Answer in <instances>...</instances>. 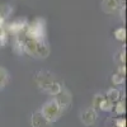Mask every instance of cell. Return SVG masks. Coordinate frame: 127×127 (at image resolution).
<instances>
[{"instance_id":"23","label":"cell","mask_w":127,"mask_h":127,"mask_svg":"<svg viewBox=\"0 0 127 127\" xmlns=\"http://www.w3.org/2000/svg\"><path fill=\"white\" fill-rule=\"evenodd\" d=\"M117 74L125 76V74H126V67H125V65H118V67H117Z\"/></svg>"},{"instance_id":"3","label":"cell","mask_w":127,"mask_h":127,"mask_svg":"<svg viewBox=\"0 0 127 127\" xmlns=\"http://www.w3.org/2000/svg\"><path fill=\"white\" fill-rule=\"evenodd\" d=\"M27 26H28L27 20L20 18V19H17V20H14V22H12V23H9V24L6 26L5 31L8 32V33L18 37V36L24 34V32H26V29H27Z\"/></svg>"},{"instance_id":"2","label":"cell","mask_w":127,"mask_h":127,"mask_svg":"<svg viewBox=\"0 0 127 127\" xmlns=\"http://www.w3.org/2000/svg\"><path fill=\"white\" fill-rule=\"evenodd\" d=\"M62 109L59 107V104L56 103L55 99H51L48 102H46L43 105H42V109L41 113L43 114V117L51 123V122H56L60 116H61Z\"/></svg>"},{"instance_id":"13","label":"cell","mask_w":127,"mask_h":127,"mask_svg":"<svg viewBox=\"0 0 127 127\" xmlns=\"http://www.w3.org/2000/svg\"><path fill=\"white\" fill-rule=\"evenodd\" d=\"M113 107H114V103H112L108 99L103 98V100L99 103V107L98 108L100 111H103V112H112L113 111Z\"/></svg>"},{"instance_id":"19","label":"cell","mask_w":127,"mask_h":127,"mask_svg":"<svg viewBox=\"0 0 127 127\" xmlns=\"http://www.w3.org/2000/svg\"><path fill=\"white\" fill-rule=\"evenodd\" d=\"M112 83L114 84V85H122V84L125 83V76L120 75V74H113L112 75Z\"/></svg>"},{"instance_id":"18","label":"cell","mask_w":127,"mask_h":127,"mask_svg":"<svg viewBox=\"0 0 127 127\" xmlns=\"http://www.w3.org/2000/svg\"><path fill=\"white\" fill-rule=\"evenodd\" d=\"M114 37L116 39H118V41H125L126 39V29L123 27H120L114 31Z\"/></svg>"},{"instance_id":"15","label":"cell","mask_w":127,"mask_h":127,"mask_svg":"<svg viewBox=\"0 0 127 127\" xmlns=\"http://www.w3.org/2000/svg\"><path fill=\"white\" fill-rule=\"evenodd\" d=\"M9 80V75H8V71L4 67H0V88H4Z\"/></svg>"},{"instance_id":"21","label":"cell","mask_w":127,"mask_h":127,"mask_svg":"<svg viewBox=\"0 0 127 127\" xmlns=\"http://www.w3.org/2000/svg\"><path fill=\"white\" fill-rule=\"evenodd\" d=\"M103 95L102 94H95L94 95V98H93V108L95 109V108H98L99 107V103L103 100Z\"/></svg>"},{"instance_id":"9","label":"cell","mask_w":127,"mask_h":127,"mask_svg":"<svg viewBox=\"0 0 127 127\" xmlns=\"http://www.w3.org/2000/svg\"><path fill=\"white\" fill-rule=\"evenodd\" d=\"M50 55V46L45 39H39L37 43V50H36V57L46 59Z\"/></svg>"},{"instance_id":"4","label":"cell","mask_w":127,"mask_h":127,"mask_svg":"<svg viewBox=\"0 0 127 127\" xmlns=\"http://www.w3.org/2000/svg\"><path fill=\"white\" fill-rule=\"evenodd\" d=\"M61 109H66L71 104V94L67 89H61V92L54 98Z\"/></svg>"},{"instance_id":"8","label":"cell","mask_w":127,"mask_h":127,"mask_svg":"<svg viewBox=\"0 0 127 127\" xmlns=\"http://www.w3.org/2000/svg\"><path fill=\"white\" fill-rule=\"evenodd\" d=\"M31 125H32V127H48L50 122L43 117V114L41 113V111H38V112H34L32 114Z\"/></svg>"},{"instance_id":"12","label":"cell","mask_w":127,"mask_h":127,"mask_svg":"<svg viewBox=\"0 0 127 127\" xmlns=\"http://www.w3.org/2000/svg\"><path fill=\"white\" fill-rule=\"evenodd\" d=\"M105 99H108L109 102L112 103H116V102H118L121 99V93L118 89H116V88H111L107 90V94H105Z\"/></svg>"},{"instance_id":"25","label":"cell","mask_w":127,"mask_h":127,"mask_svg":"<svg viewBox=\"0 0 127 127\" xmlns=\"http://www.w3.org/2000/svg\"><path fill=\"white\" fill-rule=\"evenodd\" d=\"M3 29H4V28H0V32H1V31H3Z\"/></svg>"},{"instance_id":"10","label":"cell","mask_w":127,"mask_h":127,"mask_svg":"<svg viewBox=\"0 0 127 127\" xmlns=\"http://www.w3.org/2000/svg\"><path fill=\"white\" fill-rule=\"evenodd\" d=\"M43 89V92H46L47 94H50V95H54V97H56V95L61 92V89H62V87L60 85V84L57 83V81H52V83H50L48 85H46L45 88H42Z\"/></svg>"},{"instance_id":"6","label":"cell","mask_w":127,"mask_h":127,"mask_svg":"<svg viewBox=\"0 0 127 127\" xmlns=\"http://www.w3.org/2000/svg\"><path fill=\"white\" fill-rule=\"evenodd\" d=\"M52 81H55V76L54 74H51L48 71H39L36 76V83L39 88H45Z\"/></svg>"},{"instance_id":"7","label":"cell","mask_w":127,"mask_h":127,"mask_svg":"<svg viewBox=\"0 0 127 127\" xmlns=\"http://www.w3.org/2000/svg\"><path fill=\"white\" fill-rule=\"evenodd\" d=\"M37 43L38 41L29 38V37H23V50L26 54H28L29 56H36V50H37Z\"/></svg>"},{"instance_id":"24","label":"cell","mask_w":127,"mask_h":127,"mask_svg":"<svg viewBox=\"0 0 127 127\" xmlns=\"http://www.w3.org/2000/svg\"><path fill=\"white\" fill-rule=\"evenodd\" d=\"M117 1H118L120 6H122V5H125V1H126V0H117Z\"/></svg>"},{"instance_id":"17","label":"cell","mask_w":127,"mask_h":127,"mask_svg":"<svg viewBox=\"0 0 127 127\" xmlns=\"http://www.w3.org/2000/svg\"><path fill=\"white\" fill-rule=\"evenodd\" d=\"M12 12H13V9L10 8V5H8V4H4V5L0 6V17H3L4 19L6 17H9Z\"/></svg>"},{"instance_id":"22","label":"cell","mask_w":127,"mask_h":127,"mask_svg":"<svg viewBox=\"0 0 127 127\" xmlns=\"http://www.w3.org/2000/svg\"><path fill=\"white\" fill-rule=\"evenodd\" d=\"M116 127H126V120L123 117H120L116 120Z\"/></svg>"},{"instance_id":"20","label":"cell","mask_w":127,"mask_h":127,"mask_svg":"<svg viewBox=\"0 0 127 127\" xmlns=\"http://www.w3.org/2000/svg\"><path fill=\"white\" fill-rule=\"evenodd\" d=\"M8 42V32L5 31V28L0 32V48L4 47Z\"/></svg>"},{"instance_id":"1","label":"cell","mask_w":127,"mask_h":127,"mask_svg":"<svg viewBox=\"0 0 127 127\" xmlns=\"http://www.w3.org/2000/svg\"><path fill=\"white\" fill-rule=\"evenodd\" d=\"M24 36L33 39H45L46 37V20L43 18H36L32 23L27 26Z\"/></svg>"},{"instance_id":"14","label":"cell","mask_w":127,"mask_h":127,"mask_svg":"<svg viewBox=\"0 0 127 127\" xmlns=\"http://www.w3.org/2000/svg\"><path fill=\"white\" fill-rule=\"evenodd\" d=\"M113 109H114V112H116V114H117V116H122V114H125V112H126V104H125V100H121V99H120L118 102H116Z\"/></svg>"},{"instance_id":"11","label":"cell","mask_w":127,"mask_h":127,"mask_svg":"<svg viewBox=\"0 0 127 127\" xmlns=\"http://www.w3.org/2000/svg\"><path fill=\"white\" fill-rule=\"evenodd\" d=\"M102 5H103V9L105 13H114L120 8V4L117 0H103Z\"/></svg>"},{"instance_id":"5","label":"cell","mask_w":127,"mask_h":127,"mask_svg":"<svg viewBox=\"0 0 127 127\" xmlns=\"http://www.w3.org/2000/svg\"><path fill=\"white\" fill-rule=\"evenodd\" d=\"M80 120L85 126H92L98 120V113L94 108H88L80 113Z\"/></svg>"},{"instance_id":"16","label":"cell","mask_w":127,"mask_h":127,"mask_svg":"<svg viewBox=\"0 0 127 127\" xmlns=\"http://www.w3.org/2000/svg\"><path fill=\"white\" fill-rule=\"evenodd\" d=\"M114 60L118 65H125V61H126V51L125 50H121L118 51L114 56Z\"/></svg>"}]
</instances>
